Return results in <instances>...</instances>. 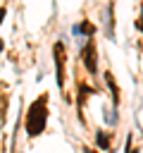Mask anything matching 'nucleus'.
<instances>
[{
	"mask_svg": "<svg viewBox=\"0 0 143 153\" xmlns=\"http://www.w3.org/2000/svg\"><path fill=\"white\" fill-rule=\"evenodd\" d=\"M45 117H48V112H45V98H41V100H36L31 105L29 117H26V131H29V136H38L43 131Z\"/></svg>",
	"mask_w": 143,
	"mask_h": 153,
	"instance_id": "1",
	"label": "nucleus"
},
{
	"mask_svg": "<svg viewBox=\"0 0 143 153\" xmlns=\"http://www.w3.org/2000/svg\"><path fill=\"white\" fill-rule=\"evenodd\" d=\"M81 55H83V65H86V69H88L91 74H95V69H98V62H95V45H93V43L83 45Z\"/></svg>",
	"mask_w": 143,
	"mask_h": 153,
	"instance_id": "2",
	"label": "nucleus"
},
{
	"mask_svg": "<svg viewBox=\"0 0 143 153\" xmlns=\"http://www.w3.org/2000/svg\"><path fill=\"white\" fill-rule=\"evenodd\" d=\"M72 31H74V36H76V38L86 41V38H88V36H91V33H93L95 29H93V26H91L88 22H81V24H74V26H72Z\"/></svg>",
	"mask_w": 143,
	"mask_h": 153,
	"instance_id": "3",
	"label": "nucleus"
},
{
	"mask_svg": "<svg viewBox=\"0 0 143 153\" xmlns=\"http://www.w3.org/2000/svg\"><path fill=\"white\" fill-rule=\"evenodd\" d=\"M112 5H107L105 7V31H107V36H112Z\"/></svg>",
	"mask_w": 143,
	"mask_h": 153,
	"instance_id": "4",
	"label": "nucleus"
},
{
	"mask_svg": "<svg viewBox=\"0 0 143 153\" xmlns=\"http://www.w3.org/2000/svg\"><path fill=\"white\" fill-rule=\"evenodd\" d=\"M105 81H107V86H110V91L114 93L112 98H114V105H117V100H119V98H117V84H114V79H112V74H105Z\"/></svg>",
	"mask_w": 143,
	"mask_h": 153,
	"instance_id": "5",
	"label": "nucleus"
},
{
	"mask_svg": "<svg viewBox=\"0 0 143 153\" xmlns=\"http://www.w3.org/2000/svg\"><path fill=\"white\" fill-rule=\"evenodd\" d=\"M95 141H98L100 148H107V134L105 131H95Z\"/></svg>",
	"mask_w": 143,
	"mask_h": 153,
	"instance_id": "6",
	"label": "nucleus"
},
{
	"mask_svg": "<svg viewBox=\"0 0 143 153\" xmlns=\"http://www.w3.org/2000/svg\"><path fill=\"white\" fill-rule=\"evenodd\" d=\"M126 153H138V151H136V148H131V139H129V141H126Z\"/></svg>",
	"mask_w": 143,
	"mask_h": 153,
	"instance_id": "7",
	"label": "nucleus"
},
{
	"mask_svg": "<svg viewBox=\"0 0 143 153\" xmlns=\"http://www.w3.org/2000/svg\"><path fill=\"white\" fill-rule=\"evenodd\" d=\"M136 26H138V29H141V31H143V7H141V19H138V22H136Z\"/></svg>",
	"mask_w": 143,
	"mask_h": 153,
	"instance_id": "8",
	"label": "nucleus"
},
{
	"mask_svg": "<svg viewBox=\"0 0 143 153\" xmlns=\"http://www.w3.org/2000/svg\"><path fill=\"white\" fill-rule=\"evenodd\" d=\"M2 19H5V7H0V24H2Z\"/></svg>",
	"mask_w": 143,
	"mask_h": 153,
	"instance_id": "9",
	"label": "nucleus"
},
{
	"mask_svg": "<svg viewBox=\"0 0 143 153\" xmlns=\"http://www.w3.org/2000/svg\"><path fill=\"white\" fill-rule=\"evenodd\" d=\"M86 153H93V151H91V148H86Z\"/></svg>",
	"mask_w": 143,
	"mask_h": 153,
	"instance_id": "10",
	"label": "nucleus"
},
{
	"mask_svg": "<svg viewBox=\"0 0 143 153\" xmlns=\"http://www.w3.org/2000/svg\"><path fill=\"white\" fill-rule=\"evenodd\" d=\"M0 53H2V43H0Z\"/></svg>",
	"mask_w": 143,
	"mask_h": 153,
	"instance_id": "11",
	"label": "nucleus"
}]
</instances>
